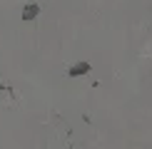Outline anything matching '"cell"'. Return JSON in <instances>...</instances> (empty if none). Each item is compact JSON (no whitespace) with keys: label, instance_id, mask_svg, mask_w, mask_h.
Returning a JSON list of instances; mask_svg holds the SVG:
<instances>
[{"label":"cell","instance_id":"1","mask_svg":"<svg viewBox=\"0 0 152 149\" xmlns=\"http://www.w3.org/2000/svg\"><path fill=\"white\" fill-rule=\"evenodd\" d=\"M85 72H90V65L87 62H80V65L70 67V77H77V74H85Z\"/></svg>","mask_w":152,"mask_h":149},{"label":"cell","instance_id":"2","mask_svg":"<svg viewBox=\"0 0 152 149\" xmlns=\"http://www.w3.org/2000/svg\"><path fill=\"white\" fill-rule=\"evenodd\" d=\"M35 15H37V5H28V8L23 10V17H25V20H33Z\"/></svg>","mask_w":152,"mask_h":149},{"label":"cell","instance_id":"3","mask_svg":"<svg viewBox=\"0 0 152 149\" xmlns=\"http://www.w3.org/2000/svg\"><path fill=\"white\" fill-rule=\"evenodd\" d=\"M3 90H5V87H3V82H0V92H3Z\"/></svg>","mask_w":152,"mask_h":149}]
</instances>
